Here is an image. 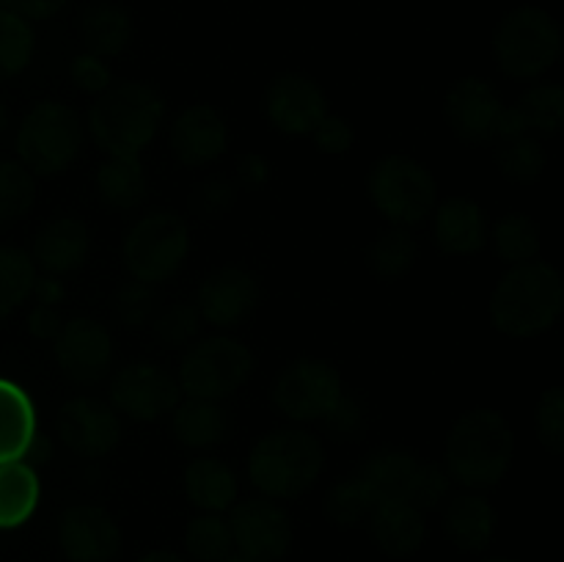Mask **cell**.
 Here are the masks:
<instances>
[{"instance_id": "4", "label": "cell", "mask_w": 564, "mask_h": 562, "mask_svg": "<svg viewBox=\"0 0 564 562\" xmlns=\"http://www.w3.org/2000/svg\"><path fill=\"white\" fill-rule=\"evenodd\" d=\"M165 119V99L143 80L110 86L88 110V132L108 154H141Z\"/></svg>"}, {"instance_id": "17", "label": "cell", "mask_w": 564, "mask_h": 562, "mask_svg": "<svg viewBox=\"0 0 564 562\" xmlns=\"http://www.w3.org/2000/svg\"><path fill=\"white\" fill-rule=\"evenodd\" d=\"M262 298V287L251 270L240 264H226L202 281L196 295V309L204 323L215 328H235L251 317Z\"/></svg>"}, {"instance_id": "1", "label": "cell", "mask_w": 564, "mask_h": 562, "mask_svg": "<svg viewBox=\"0 0 564 562\" xmlns=\"http://www.w3.org/2000/svg\"><path fill=\"white\" fill-rule=\"evenodd\" d=\"M564 312V281L543 259L512 264L488 301L490 325L512 339H534L560 323Z\"/></svg>"}, {"instance_id": "5", "label": "cell", "mask_w": 564, "mask_h": 562, "mask_svg": "<svg viewBox=\"0 0 564 562\" xmlns=\"http://www.w3.org/2000/svg\"><path fill=\"white\" fill-rule=\"evenodd\" d=\"M562 28L540 6H516L496 22L494 61L512 80H538L562 58Z\"/></svg>"}, {"instance_id": "42", "label": "cell", "mask_w": 564, "mask_h": 562, "mask_svg": "<svg viewBox=\"0 0 564 562\" xmlns=\"http://www.w3.org/2000/svg\"><path fill=\"white\" fill-rule=\"evenodd\" d=\"M191 209L204 220H218L235 207L237 202V187L235 182L226 180V176H207V180L198 182L191 193Z\"/></svg>"}, {"instance_id": "56", "label": "cell", "mask_w": 564, "mask_h": 562, "mask_svg": "<svg viewBox=\"0 0 564 562\" xmlns=\"http://www.w3.org/2000/svg\"><path fill=\"white\" fill-rule=\"evenodd\" d=\"M482 562H521V560H512V556H490V560H482Z\"/></svg>"}, {"instance_id": "6", "label": "cell", "mask_w": 564, "mask_h": 562, "mask_svg": "<svg viewBox=\"0 0 564 562\" xmlns=\"http://www.w3.org/2000/svg\"><path fill=\"white\" fill-rule=\"evenodd\" d=\"M369 202L391 226L424 224L438 204V182L422 160L411 154H386L367 176Z\"/></svg>"}, {"instance_id": "46", "label": "cell", "mask_w": 564, "mask_h": 562, "mask_svg": "<svg viewBox=\"0 0 564 562\" xmlns=\"http://www.w3.org/2000/svg\"><path fill=\"white\" fill-rule=\"evenodd\" d=\"M312 138L314 143H317L319 152L334 154L336 158V154L350 152L352 143H356V130H352V125L347 119L328 114L317 127H314Z\"/></svg>"}, {"instance_id": "27", "label": "cell", "mask_w": 564, "mask_h": 562, "mask_svg": "<svg viewBox=\"0 0 564 562\" xmlns=\"http://www.w3.org/2000/svg\"><path fill=\"white\" fill-rule=\"evenodd\" d=\"M185 494L202 512H226L237 501V474L220 457H196L185 468Z\"/></svg>"}, {"instance_id": "47", "label": "cell", "mask_w": 564, "mask_h": 562, "mask_svg": "<svg viewBox=\"0 0 564 562\" xmlns=\"http://www.w3.org/2000/svg\"><path fill=\"white\" fill-rule=\"evenodd\" d=\"M323 422L328 424L336 435H341V439H356V435L364 430L367 417H364V406L358 397L341 395L339 402L330 408V413L323 419Z\"/></svg>"}, {"instance_id": "22", "label": "cell", "mask_w": 564, "mask_h": 562, "mask_svg": "<svg viewBox=\"0 0 564 562\" xmlns=\"http://www.w3.org/2000/svg\"><path fill=\"white\" fill-rule=\"evenodd\" d=\"M88 246H91L88 226L75 215H58L33 237L31 259L47 275H66L86 262Z\"/></svg>"}, {"instance_id": "49", "label": "cell", "mask_w": 564, "mask_h": 562, "mask_svg": "<svg viewBox=\"0 0 564 562\" xmlns=\"http://www.w3.org/2000/svg\"><path fill=\"white\" fill-rule=\"evenodd\" d=\"M61 314L55 306H44V303H36L31 314H28V331H31L36 339H55L61 331Z\"/></svg>"}, {"instance_id": "9", "label": "cell", "mask_w": 564, "mask_h": 562, "mask_svg": "<svg viewBox=\"0 0 564 562\" xmlns=\"http://www.w3.org/2000/svg\"><path fill=\"white\" fill-rule=\"evenodd\" d=\"M253 372V353L235 336H207L187 347L176 383L187 397L220 402L237 395Z\"/></svg>"}, {"instance_id": "39", "label": "cell", "mask_w": 564, "mask_h": 562, "mask_svg": "<svg viewBox=\"0 0 564 562\" xmlns=\"http://www.w3.org/2000/svg\"><path fill=\"white\" fill-rule=\"evenodd\" d=\"M36 204V176L20 160H0V224L25 218Z\"/></svg>"}, {"instance_id": "10", "label": "cell", "mask_w": 564, "mask_h": 562, "mask_svg": "<svg viewBox=\"0 0 564 562\" xmlns=\"http://www.w3.org/2000/svg\"><path fill=\"white\" fill-rule=\"evenodd\" d=\"M345 395L339 369L323 358H295L273 380V406L290 422H323Z\"/></svg>"}, {"instance_id": "20", "label": "cell", "mask_w": 564, "mask_h": 562, "mask_svg": "<svg viewBox=\"0 0 564 562\" xmlns=\"http://www.w3.org/2000/svg\"><path fill=\"white\" fill-rule=\"evenodd\" d=\"M435 246L446 257H471L488 242V215L468 196H449L433 209Z\"/></svg>"}, {"instance_id": "35", "label": "cell", "mask_w": 564, "mask_h": 562, "mask_svg": "<svg viewBox=\"0 0 564 562\" xmlns=\"http://www.w3.org/2000/svg\"><path fill=\"white\" fill-rule=\"evenodd\" d=\"M375 505H378L375 496L369 494L364 479L356 474V477L339 479V483L328 490V496H325V516H328V521L334 523V527L356 529L369 521Z\"/></svg>"}, {"instance_id": "33", "label": "cell", "mask_w": 564, "mask_h": 562, "mask_svg": "<svg viewBox=\"0 0 564 562\" xmlns=\"http://www.w3.org/2000/svg\"><path fill=\"white\" fill-rule=\"evenodd\" d=\"M512 108L529 136H556L564 125V88L560 83H538Z\"/></svg>"}, {"instance_id": "15", "label": "cell", "mask_w": 564, "mask_h": 562, "mask_svg": "<svg viewBox=\"0 0 564 562\" xmlns=\"http://www.w3.org/2000/svg\"><path fill=\"white\" fill-rule=\"evenodd\" d=\"M264 116L284 136H312L328 116V97L314 77L284 72L264 91Z\"/></svg>"}, {"instance_id": "37", "label": "cell", "mask_w": 564, "mask_h": 562, "mask_svg": "<svg viewBox=\"0 0 564 562\" xmlns=\"http://www.w3.org/2000/svg\"><path fill=\"white\" fill-rule=\"evenodd\" d=\"M185 549L198 562H224L235 551L229 521L220 512H198L185 529Z\"/></svg>"}, {"instance_id": "30", "label": "cell", "mask_w": 564, "mask_h": 562, "mask_svg": "<svg viewBox=\"0 0 564 562\" xmlns=\"http://www.w3.org/2000/svg\"><path fill=\"white\" fill-rule=\"evenodd\" d=\"M42 499V483L31 463H0V529H17L31 521Z\"/></svg>"}, {"instance_id": "26", "label": "cell", "mask_w": 564, "mask_h": 562, "mask_svg": "<svg viewBox=\"0 0 564 562\" xmlns=\"http://www.w3.org/2000/svg\"><path fill=\"white\" fill-rule=\"evenodd\" d=\"M422 461L405 450H378L361 466L358 477L375 496V501H411L413 485Z\"/></svg>"}, {"instance_id": "8", "label": "cell", "mask_w": 564, "mask_h": 562, "mask_svg": "<svg viewBox=\"0 0 564 562\" xmlns=\"http://www.w3.org/2000/svg\"><path fill=\"white\" fill-rule=\"evenodd\" d=\"M191 253V229L182 215L154 209L130 226L121 246V259L130 279L143 284L169 281Z\"/></svg>"}, {"instance_id": "19", "label": "cell", "mask_w": 564, "mask_h": 562, "mask_svg": "<svg viewBox=\"0 0 564 562\" xmlns=\"http://www.w3.org/2000/svg\"><path fill=\"white\" fill-rule=\"evenodd\" d=\"M169 143L174 158L187 169H204L213 165L226 152L229 132L226 121L213 105L196 102L187 105L174 119L169 130Z\"/></svg>"}, {"instance_id": "25", "label": "cell", "mask_w": 564, "mask_h": 562, "mask_svg": "<svg viewBox=\"0 0 564 562\" xmlns=\"http://www.w3.org/2000/svg\"><path fill=\"white\" fill-rule=\"evenodd\" d=\"M36 406L22 386L0 378V463L25 461L28 446L36 439Z\"/></svg>"}, {"instance_id": "32", "label": "cell", "mask_w": 564, "mask_h": 562, "mask_svg": "<svg viewBox=\"0 0 564 562\" xmlns=\"http://www.w3.org/2000/svg\"><path fill=\"white\" fill-rule=\"evenodd\" d=\"M488 240L494 242V251L501 262L523 264L540 257V226L527 213H507L496 220L494 231H488Z\"/></svg>"}, {"instance_id": "24", "label": "cell", "mask_w": 564, "mask_h": 562, "mask_svg": "<svg viewBox=\"0 0 564 562\" xmlns=\"http://www.w3.org/2000/svg\"><path fill=\"white\" fill-rule=\"evenodd\" d=\"M444 534L463 554H479L494 543L496 510L479 490L449 499L444 510Z\"/></svg>"}, {"instance_id": "41", "label": "cell", "mask_w": 564, "mask_h": 562, "mask_svg": "<svg viewBox=\"0 0 564 562\" xmlns=\"http://www.w3.org/2000/svg\"><path fill=\"white\" fill-rule=\"evenodd\" d=\"M202 314H198L196 303H174L165 309L158 320H154V336L165 345L185 347L193 345V339L202 331Z\"/></svg>"}, {"instance_id": "52", "label": "cell", "mask_w": 564, "mask_h": 562, "mask_svg": "<svg viewBox=\"0 0 564 562\" xmlns=\"http://www.w3.org/2000/svg\"><path fill=\"white\" fill-rule=\"evenodd\" d=\"M50 455H53V446H50V441L44 439V435L36 433V439H33L31 446H28L25 457H33L36 463H47Z\"/></svg>"}, {"instance_id": "13", "label": "cell", "mask_w": 564, "mask_h": 562, "mask_svg": "<svg viewBox=\"0 0 564 562\" xmlns=\"http://www.w3.org/2000/svg\"><path fill=\"white\" fill-rule=\"evenodd\" d=\"M61 444L80 457H105L121 441V419L97 397H72L55 417Z\"/></svg>"}, {"instance_id": "34", "label": "cell", "mask_w": 564, "mask_h": 562, "mask_svg": "<svg viewBox=\"0 0 564 562\" xmlns=\"http://www.w3.org/2000/svg\"><path fill=\"white\" fill-rule=\"evenodd\" d=\"M36 264L17 246H0V320L22 306L36 287Z\"/></svg>"}, {"instance_id": "21", "label": "cell", "mask_w": 564, "mask_h": 562, "mask_svg": "<svg viewBox=\"0 0 564 562\" xmlns=\"http://www.w3.org/2000/svg\"><path fill=\"white\" fill-rule=\"evenodd\" d=\"M367 527L380 554L391 556V560L413 556L427 538L424 510H419L411 501H378Z\"/></svg>"}, {"instance_id": "16", "label": "cell", "mask_w": 564, "mask_h": 562, "mask_svg": "<svg viewBox=\"0 0 564 562\" xmlns=\"http://www.w3.org/2000/svg\"><path fill=\"white\" fill-rule=\"evenodd\" d=\"M55 361L75 383H99L113 364V336L94 317L69 320L55 336Z\"/></svg>"}, {"instance_id": "43", "label": "cell", "mask_w": 564, "mask_h": 562, "mask_svg": "<svg viewBox=\"0 0 564 562\" xmlns=\"http://www.w3.org/2000/svg\"><path fill=\"white\" fill-rule=\"evenodd\" d=\"M116 317L121 320L124 325L130 328H141L152 320L154 314V287L152 284H143V281H124L116 292Z\"/></svg>"}, {"instance_id": "55", "label": "cell", "mask_w": 564, "mask_h": 562, "mask_svg": "<svg viewBox=\"0 0 564 562\" xmlns=\"http://www.w3.org/2000/svg\"><path fill=\"white\" fill-rule=\"evenodd\" d=\"M6 125H9V114H6V105L0 102V132L6 130Z\"/></svg>"}, {"instance_id": "51", "label": "cell", "mask_w": 564, "mask_h": 562, "mask_svg": "<svg viewBox=\"0 0 564 562\" xmlns=\"http://www.w3.org/2000/svg\"><path fill=\"white\" fill-rule=\"evenodd\" d=\"M33 295H36V301L44 303V306H55V303L64 301V287H61L58 275H42V279H36Z\"/></svg>"}, {"instance_id": "38", "label": "cell", "mask_w": 564, "mask_h": 562, "mask_svg": "<svg viewBox=\"0 0 564 562\" xmlns=\"http://www.w3.org/2000/svg\"><path fill=\"white\" fill-rule=\"evenodd\" d=\"M36 50L31 22L0 9V83L22 75Z\"/></svg>"}, {"instance_id": "48", "label": "cell", "mask_w": 564, "mask_h": 562, "mask_svg": "<svg viewBox=\"0 0 564 562\" xmlns=\"http://www.w3.org/2000/svg\"><path fill=\"white\" fill-rule=\"evenodd\" d=\"M69 0H0V9L22 17L28 22H42L66 9Z\"/></svg>"}, {"instance_id": "50", "label": "cell", "mask_w": 564, "mask_h": 562, "mask_svg": "<svg viewBox=\"0 0 564 562\" xmlns=\"http://www.w3.org/2000/svg\"><path fill=\"white\" fill-rule=\"evenodd\" d=\"M237 180L246 187H262L270 180V163L264 154L248 152L237 163Z\"/></svg>"}, {"instance_id": "23", "label": "cell", "mask_w": 564, "mask_h": 562, "mask_svg": "<svg viewBox=\"0 0 564 562\" xmlns=\"http://www.w3.org/2000/svg\"><path fill=\"white\" fill-rule=\"evenodd\" d=\"M77 33H80L86 53L99 55V58H116L130 47L135 22H132L127 6L116 3V0H91L83 6Z\"/></svg>"}, {"instance_id": "18", "label": "cell", "mask_w": 564, "mask_h": 562, "mask_svg": "<svg viewBox=\"0 0 564 562\" xmlns=\"http://www.w3.org/2000/svg\"><path fill=\"white\" fill-rule=\"evenodd\" d=\"M58 545L69 562H110L121 549V529L105 507L72 505L58 518Z\"/></svg>"}, {"instance_id": "54", "label": "cell", "mask_w": 564, "mask_h": 562, "mask_svg": "<svg viewBox=\"0 0 564 562\" xmlns=\"http://www.w3.org/2000/svg\"><path fill=\"white\" fill-rule=\"evenodd\" d=\"M224 562H262V560H253V556H246V554H235V551H231V554L226 556Z\"/></svg>"}, {"instance_id": "7", "label": "cell", "mask_w": 564, "mask_h": 562, "mask_svg": "<svg viewBox=\"0 0 564 562\" xmlns=\"http://www.w3.org/2000/svg\"><path fill=\"white\" fill-rule=\"evenodd\" d=\"M17 160L33 176H55L69 169L83 149V125L75 108L58 99L36 102L17 127Z\"/></svg>"}, {"instance_id": "40", "label": "cell", "mask_w": 564, "mask_h": 562, "mask_svg": "<svg viewBox=\"0 0 564 562\" xmlns=\"http://www.w3.org/2000/svg\"><path fill=\"white\" fill-rule=\"evenodd\" d=\"M534 428H538L540 444L554 455L564 452V389L551 386L540 395L538 413H534Z\"/></svg>"}, {"instance_id": "31", "label": "cell", "mask_w": 564, "mask_h": 562, "mask_svg": "<svg viewBox=\"0 0 564 562\" xmlns=\"http://www.w3.org/2000/svg\"><path fill=\"white\" fill-rule=\"evenodd\" d=\"M416 259V237L402 226H389L380 235H375V240L367 246V268L380 281L402 279L405 273H411Z\"/></svg>"}, {"instance_id": "12", "label": "cell", "mask_w": 564, "mask_h": 562, "mask_svg": "<svg viewBox=\"0 0 564 562\" xmlns=\"http://www.w3.org/2000/svg\"><path fill=\"white\" fill-rule=\"evenodd\" d=\"M231 543L237 554L262 562L284 560L292 545V521L284 507L273 499H246L231 505L229 512Z\"/></svg>"}, {"instance_id": "3", "label": "cell", "mask_w": 564, "mask_h": 562, "mask_svg": "<svg viewBox=\"0 0 564 562\" xmlns=\"http://www.w3.org/2000/svg\"><path fill=\"white\" fill-rule=\"evenodd\" d=\"M325 468V450L303 428H279L264 433L248 457L253 488L273 501H290L317 485Z\"/></svg>"}, {"instance_id": "44", "label": "cell", "mask_w": 564, "mask_h": 562, "mask_svg": "<svg viewBox=\"0 0 564 562\" xmlns=\"http://www.w3.org/2000/svg\"><path fill=\"white\" fill-rule=\"evenodd\" d=\"M452 494V477L444 466L438 463H422L416 474V485H413L411 505L419 510H433V507L444 505Z\"/></svg>"}, {"instance_id": "28", "label": "cell", "mask_w": 564, "mask_h": 562, "mask_svg": "<svg viewBox=\"0 0 564 562\" xmlns=\"http://www.w3.org/2000/svg\"><path fill=\"white\" fill-rule=\"evenodd\" d=\"M171 428H174L176 441L187 450H213L220 441L226 439V430H229V419L220 402L213 400H196V397H187L185 402L180 400V406L171 411Z\"/></svg>"}, {"instance_id": "45", "label": "cell", "mask_w": 564, "mask_h": 562, "mask_svg": "<svg viewBox=\"0 0 564 562\" xmlns=\"http://www.w3.org/2000/svg\"><path fill=\"white\" fill-rule=\"evenodd\" d=\"M69 77L83 94H94V97L108 91L110 83H113V72H110L108 61L91 53H77L75 58H72Z\"/></svg>"}, {"instance_id": "14", "label": "cell", "mask_w": 564, "mask_h": 562, "mask_svg": "<svg viewBox=\"0 0 564 562\" xmlns=\"http://www.w3.org/2000/svg\"><path fill=\"white\" fill-rule=\"evenodd\" d=\"M505 102L490 80L477 75L460 77L444 99V119L457 138L468 143H496Z\"/></svg>"}, {"instance_id": "53", "label": "cell", "mask_w": 564, "mask_h": 562, "mask_svg": "<svg viewBox=\"0 0 564 562\" xmlns=\"http://www.w3.org/2000/svg\"><path fill=\"white\" fill-rule=\"evenodd\" d=\"M138 562H187V560L185 556L174 554V551H169V549H152V551H147V554L138 556Z\"/></svg>"}, {"instance_id": "2", "label": "cell", "mask_w": 564, "mask_h": 562, "mask_svg": "<svg viewBox=\"0 0 564 562\" xmlns=\"http://www.w3.org/2000/svg\"><path fill=\"white\" fill-rule=\"evenodd\" d=\"M516 457V433L505 413L494 408L466 411L446 435L444 468L452 483L468 490H485L507 477Z\"/></svg>"}, {"instance_id": "29", "label": "cell", "mask_w": 564, "mask_h": 562, "mask_svg": "<svg viewBox=\"0 0 564 562\" xmlns=\"http://www.w3.org/2000/svg\"><path fill=\"white\" fill-rule=\"evenodd\" d=\"M149 176L141 154H108L97 169V193L108 207L135 209L147 202Z\"/></svg>"}, {"instance_id": "36", "label": "cell", "mask_w": 564, "mask_h": 562, "mask_svg": "<svg viewBox=\"0 0 564 562\" xmlns=\"http://www.w3.org/2000/svg\"><path fill=\"white\" fill-rule=\"evenodd\" d=\"M545 163L549 158H545V149L538 136L507 138V141H499V149H496L499 174L510 182H521V185L538 182L543 176Z\"/></svg>"}, {"instance_id": "11", "label": "cell", "mask_w": 564, "mask_h": 562, "mask_svg": "<svg viewBox=\"0 0 564 562\" xmlns=\"http://www.w3.org/2000/svg\"><path fill=\"white\" fill-rule=\"evenodd\" d=\"M182 400L174 375L154 361H130L110 380V402L116 413L135 422H158L169 417Z\"/></svg>"}]
</instances>
